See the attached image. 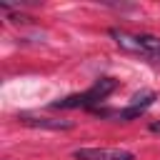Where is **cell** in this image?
I'll use <instances>...</instances> for the list:
<instances>
[{"label":"cell","mask_w":160,"mask_h":160,"mask_svg":"<svg viewBox=\"0 0 160 160\" xmlns=\"http://www.w3.org/2000/svg\"><path fill=\"white\" fill-rule=\"evenodd\" d=\"M150 132H155V135H160V120H155V122H150Z\"/></svg>","instance_id":"cell-6"},{"label":"cell","mask_w":160,"mask_h":160,"mask_svg":"<svg viewBox=\"0 0 160 160\" xmlns=\"http://www.w3.org/2000/svg\"><path fill=\"white\" fill-rule=\"evenodd\" d=\"M118 88V80L115 78H100L92 82V88H88L85 92H78V95H68L58 102H52V108L58 110H75V108H92L98 102H102L112 90Z\"/></svg>","instance_id":"cell-2"},{"label":"cell","mask_w":160,"mask_h":160,"mask_svg":"<svg viewBox=\"0 0 160 160\" xmlns=\"http://www.w3.org/2000/svg\"><path fill=\"white\" fill-rule=\"evenodd\" d=\"M72 158L75 160H135V155L122 148H78Z\"/></svg>","instance_id":"cell-3"},{"label":"cell","mask_w":160,"mask_h":160,"mask_svg":"<svg viewBox=\"0 0 160 160\" xmlns=\"http://www.w3.org/2000/svg\"><path fill=\"white\" fill-rule=\"evenodd\" d=\"M18 120L22 125L42 128V130H72V122L70 120H55V118H40V115H20Z\"/></svg>","instance_id":"cell-4"},{"label":"cell","mask_w":160,"mask_h":160,"mask_svg":"<svg viewBox=\"0 0 160 160\" xmlns=\"http://www.w3.org/2000/svg\"><path fill=\"white\" fill-rule=\"evenodd\" d=\"M10 20L12 22H30L32 18H28V15H10Z\"/></svg>","instance_id":"cell-5"},{"label":"cell","mask_w":160,"mask_h":160,"mask_svg":"<svg viewBox=\"0 0 160 160\" xmlns=\"http://www.w3.org/2000/svg\"><path fill=\"white\" fill-rule=\"evenodd\" d=\"M110 38L125 52L142 55V58H150V60H160V38H155V35H148V32H128V30L112 28L110 30Z\"/></svg>","instance_id":"cell-1"}]
</instances>
